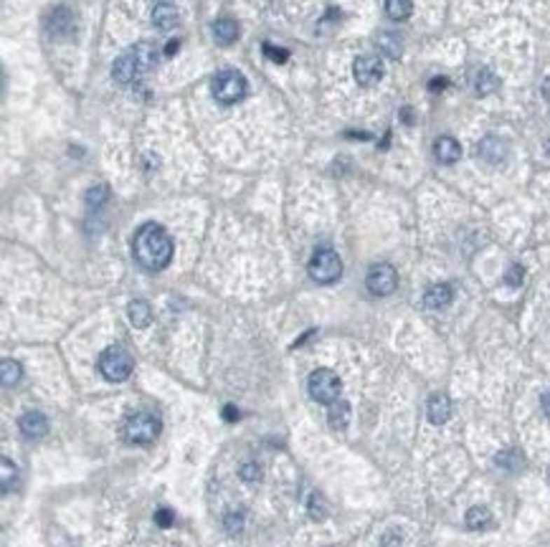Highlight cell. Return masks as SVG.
<instances>
[{
  "label": "cell",
  "instance_id": "cell-28",
  "mask_svg": "<svg viewBox=\"0 0 550 547\" xmlns=\"http://www.w3.org/2000/svg\"><path fill=\"white\" fill-rule=\"evenodd\" d=\"M310 517L312 520H325L327 517V504L322 499V494H312L310 497Z\"/></svg>",
  "mask_w": 550,
  "mask_h": 547
},
{
  "label": "cell",
  "instance_id": "cell-16",
  "mask_svg": "<svg viewBox=\"0 0 550 547\" xmlns=\"http://www.w3.org/2000/svg\"><path fill=\"white\" fill-rule=\"evenodd\" d=\"M127 317H130L132 327L145 330L147 324L153 322V310H150V304H147L145 299H132L130 307H127Z\"/></svg>",
  "mask_w": 550,
  "mask_h": 547
},
{
  "label": "cell",
  "instance_id": "cell-7",
  "mask_svg": "<svg viewBox=\"0 0 550 547\" xmlns=\"http://www.w3.org/2000/svg\"><path fill=\"white\" fill-rule=\"evenodd\" d=\"M365 286H368V291H371V294H376V297H388V294H393V291H396V286H398L396 269H393L391 264L371 266L368 277H365Z\"/></svg>",
  "mask_w": 550,
  "mask_h": 547
},
{
  "label": "cell",
  "instance_id": "cell-23",
  "mask_svg": "<svg viewBox=\"0 0 550 547\" xmlns=\"http://www.w3.org/2000/svg\"><path fill=\"white\" fill-rule=\"evenodd\" d=\"M467 527L469 529H484L492 525V512L487 507H472L465 517Z\"/></svg>",
  "mask_w": 550,
  "mask_h": 547
},
{
  "label": "cell",
  "instance_id": "cell-12",
  "mask_svg": "<svg viewBox=\"0 0 550 547\" xmlns=\"http://www.w3.org/2000/svg\"><path fill=\"white\" fill-rule=\"evenodd\" d=\"M426 415H429V421L434 423V426H441V423L449 421V415H451L449 396H444V393H434V396L429 398V403H426Z\"/></svg>",
  "mask_w": 550,
  "mask_h": 547
},
{
  "label": "cell",
  "instance_id": "cell-38",
  "mask_svg": "<svg viewBox=\"0 0 550 547\" xmlns=\"http://www.w3.org/2000/svg\"><path fill=\"white\" fill-rule=\"evenodd\" d=\"M429 86H431V89H444V86H446V79H434Z\"/></svg>",
  "mask_w": 550,
  "mask_h": 547
},
{
  "label": "cell",
  "instance_id": "cell-22",
  "mask_svg": "<svg viewBox=\"0 0 550 547\" xmlns=\"http://www.w3.org/2000/svg\"><path fill=\"white\" fill-rule=\"evenodd\" d=\"M376 43H378V51L383 56H388V59H398L401 51H404V43H401V39L396 34H380Z\"/></svg>",
  "mask_w": 550,
  "mask_h": 547
},
{
  "label": "cell",
  "instance_id": "cell-35",
  "mask_svg": "<svg viewBox=\"0 0 550 547\" xmlns=\"http://www.w3.org/2000/svg\"><path fill=\"white\" fill-rule=\"evenodd\" d=\"M224 418L226 421H239V410H236V406H226L224 408Z\"/></svg>",
  "mask_w": 550,
  "mask_h": 547
},
{
  "label": "cell",
  "instance_id": "cell-32",
  "mask_svg": "<svg viewBox=\"0 0 550 547\" xmlns=\"http://www.w3.org/2000/svg\"><path fill=\"white\" fill-rule=\"evenodd\" d=\"M0 466H3V492H8L11 484H13V479H15V464L11 462V459H3Z\"/></svg>",
  "mask_w": 550,
  "mask_h": 547
},
{
  "label": "cell",
  "instance_id": "cell-24",
  "mask_svg": "<svg viewBox=\"0 0 550 547\" xmlns=\"http://www.w3.org/2000/svg\"><path fill=\"white\" fill-rule=\"evenodd\" d=\"M495 464L502 466V469H507V471H517V469L525 464V459L517 448H504V451H500V454L495 456Z\"/></svg>",
  "mask_w": 550,
  "mask_h": 547
},
{
  "label": "cell",
  "instance_id": "cell-20",
  "mask_svg": "<svg viewBox=\"0 0 550 547\" xmlns=\"http://www.w3.org/2000/svg\"><path fill=\"white\" fill-rule=\"evenodd\" d=\"M497 89H500V79L495 76V71H490V69L477 71V76H474V92H477L479 97H490V94H495Z\"/></svg>",
  "mask_w": 550,
  "mask_h": 547
},
{
  "label": "cell",
  "instance_id": "cell-15",
  "mask_svg": "<svg viewBox=\"0 0 550 547\" xmlns=\"http://www.w3.org/2000/svg\"><path fill=\"white\" fill-rule=\"evenodd\" d=\"M451 299H454V291H451L449 284H434L424 294V304L429 310H444L451 304Z\"/></svg>",
  "mask_w": 550,
  "mask_h": 547
},
{
  "label": "cell",
  "instance_id": "cell-9",
  "mask_svg": "<svg viewBox=\"0 0 550 547\" xmlns=\"http://www.w3.org/2000/svg\"><path fill=\"white\" fill-rule=\"evenodd\" d=\"M507 152H510V147H507V142H504L502 137H497V134H487L484 139H479V145H477V155L484 160V162H490V165H500V162L507 158Z\"/></svg>",
  "mask_w": 550,
  "mask_h": 547
},
{
  "label": "cell",
  "instance_id": "cell-18",
  "mask_svg": "<svg viewBox=\"0 0 550 547\" xmlns=\"http://www.w3.org/2000/svg\"><path fill=\"white\" fill-rule=\"evenodd\" d=\"M153 26L160 28V31H170V28L178 26V11L167 3H160V6L153 8Z\"/></svg>",
  "mask_w": 550,
  "mask_h": 547
},
{
  "label": "cell",
  "instance_id": "cell-19",
  "mask_svg": "<svg viewBox=\"0 0 550 547\" xmlns=\"http://www.w3.org/2000/svg\"><path fill=\"white\" fill-rule=\"evenodd\" d=\"M327 421L335 431H345L348 423H350V403L348 401H335L332 403L330 413H327Z\"/></svg>",
  "mask_w": 550,
  "mask_h": 547
},
{
  "label": "cell",
  "instance_id": "cell-11",
  "mask_svg": "<svg viewBox=\"0 0 550 547\" xmlns=\"http://www.w3.org/2000/svg\"><path fill=\"white\" fill-rule=\"evenodd\" d=\"M137 74H142V71H139V67H137V59H135L132 48H130V51L122 53L120 59L114 61L112 76H114V81H117V84H132Z\"/></svg>",
  "mask_w": 550,
  "mask_h": 547
},
{
  "label": "cell",
  "instance_id": "cell-17",
  "mask_svg": "<svg viewBox=\"0 0 550 547\" xmlns=\"http://www.w3.org/2000/svg\"><path fill=\"white\" fill-rule=\"evenodd\" d=\"M211 28H213V39L219 41L221 46H228V43H233V41L239 39V26L231 18H219Z\"/></svg>",
  "mask_w": 550,
  "mask_h": 547
},
{
  "label": "cell",
  "instance_id": "cell-27",
  "mask_svg": "<svg viewBox=\"0 0 550 547\" xmlns=\"http://www.w3.org/2000/svg\"><path fill=\"white\" fill-rule=\"evenodd\" d=\"M0 378H3V385H6V388H13L15 382L23 378V368H20L15 360H3V365H0Z\"/></svg>",
  "mask_w": 550,
  "mask_h": 547
},
{
  "label": "cell",
  "instance_id": "cell-6",
  "mask_svg": "<svg viewBox=\"0 0 550 547\" xmlns=\"http://www.w3.org/2000/svg\"><path fill=\"white\" fill-rule=\"evenodd\" d=\"M160 436V418L153 413H135L125 423V438L130 443H153Z\"/></svg>",
  "mask_w": 550,
  "mask_h": 547
},
{
  "label": "cell",
  "instance_id": "cell-10",
  "mask_svg": "<svg viewBox=\"0 0 550 547\" xmlns=\"http://www.w3.org/2000/svg\"><path fill=\"white\" fill-rule=\"evenodd\" d=\"M18 429L26 438H41V436L48 434V418L41 410H28V413L20 415Z\"/></svg>",
  "mask_w": 550,
  "mask_h": 547
},
{
  "label": "cell",
  "instance_id": "cell-3",
  "mask_svg": "<svg viewBox=\"0 0 550 547\" xmlns=\"http://www.w3.org/2000/svg\"><path fill=\"white\" fill-rule=\"evenodd\" d=\"M307 388H310L312 401L325 403V406H332V403L340 398V390H343V382H340L338 373H332L327 368L315 370L307 380Z\"/></svg>",
  "mask_w": 550,
  "mask_h": 547
},
{
  "label": "cell",
  "instance_id": "cell-25",
  "mask_svg": "<svg viewBox=\"0 0 550 547\" xmlns=\"http://www.w3.org/2000/svg\"><path fill=\"white\" fill-rule=\"evenodd\" d=\"M86 205L89 208H94V211H99V208H104L106 205V200H109V188H106L104 183H97V185H92L89 191H86Z\"/></svg>",
  "mask_w": 550,
  "mask_h": 547
},
{
  "label": "cell",
  "instance_id": "cell-33",
  "mask_svg": "<svg viewBox=\"0 0 550 547\" xmlns=\"http://www.w3.org/2000/svg\"><path fill=\"white\" fill-rule=\"evenodd\" d=\"M264 53L272 61H277V64H284V61L289 59V51H287V48H274L272 43H264Z\"/></svg>",
  "mask_w": 550,
  "mask_h": 547
},
{
  "label": "cell",
  "instance_id": "cell-2",
  "mask_svg": "<svg viewBox=\"0 0 550 547\" xmlns=\"http://www.w3.org/2000/svg\"><path fill=\"white\" fill-rule=\"evenodd\" d=\"M211 92L221 104H236L246 97V79L233 69H224L213 76Z\"/></svg>",
  "mask_w": 550,
  "mask_h": 547
},
{
  "label": "cell",
  "instance_id": "cell-26",
  "mask_svg": "<svg viewBox=\"0 0 550 547\" xmlns=\"http://www.w3.org/2000/svg\"><path fill=\"white\" fill-rule=\"evenodd\" d=\"M413 11V0H385V13L393 20H406Z\"/></svg>",
  "mask_w": 550,
  "mask_h": 547
},
{
  "label": "cell",
  "instance_id": "cell-4",
  "mask_svg": "<svg viewBox=\"0 0 550 547\" xmlns=\"http://www.w3.org/2000/svg\"><path fill=\"white\" fill-rule=\"evenodd\" d=\"M99 373L109 382H122L132 375V357L122 347H106L99 355Z\"/></svg>",
  "mask_w": 550,
  "mask_h": 547
},
{
  "label": "cell",
  "instance_id": "cell-5",
  "mask_svg": "<svg viewBox=\"0 0 550 547\" xmlns=\"http://www.w3.org/2000/svg\"><path fill=\"white\" fill-rule=\"evenodd\" d=\"M307 271L317 284H332L338 282L340 274H343V261L332 249H317L312 254Z\"/></svg>",
  "mask_w": 550,
  "mask_h": 547
},
{
  "label": "cell",
  "instance_id": "cell-31",
  "mask_svg": "<svg viewBox=\"0 0 550 547\" xmlns=\"http://www.w3.org/2000/svg\"><path fill=\"white\" fill-rule=\"evenodd\" d=\"M239 476H241V481H249V484H254V481L261 479V466H259V464H254V462H246L244 466L239 469Z\"/></svg>",
  "mask_w": 550,
  "mask_h": 547
},
{
  "label": "cell",
  "instance_id": "cell-14",
  "mask_svg": "<svg viewBox=\"0 0 550 547\" xmlns=\"http://www.w3.org/2000/svg\"><path fill=\"white\" fill-rule=\"evenodd\" d=\"M71 26H74V13L64 6L51 11V15L46 18V28L51 36H67L71 31Z\"/></svg>",
  "mask_w": 550,
  "mask_h": 547
},
{
  "label": "cell",
  "instance_id": "cell-13",
  "mask_svg": "<svg viewBox=\"0 0 550 547\" xmlns=\"http://www.w3.org/2000/svg\"><path fill=\"white\" fill-rule=\"evenodd\" d=\"M434 155H436L439 162H444V165H451V162H457L462 158V147L454 137L449 134H441V137L434 142Z\"/></svg>",
  "mask_w": 550,
  "mask_h": 547
},
{
  "label": "cell",
  "instance_id": "cell-21",
  "mask_svg": "<svg viewBox=\"0 0 550 547\" xmlns=\"http://www.w3.org/2000/svg\"><path fill=\"white\" fill-rule=\"evenodd\" d=\"M132 53H135V59H137V67L142 74L150 71V69L158 64V51H155L153 43H137V46L132 48Z\"/></svg>",
  "mask_w": 550,
  "mask_h": 547
},
{
  "label": "cell",
  "instance_id": "cell-29",
  "mask_svg": "<svg viewBox=\"0 0 550 547\" xmlns=\"http://www.w3.org/2000/svg\"><path fill=\"white\" fill-rule=\"evenodd\" d=\"M224 527L228 529V532L231 534H236V532H241V529H244V512H228L224 517Z\"/></svg>",
  "mask_w": 550,
  "mask_h": 547
},
{
  "label": "cell",
  "instance_id": "cell-1",
  "mask_svg": "<svg viewBox=\"0 0 550 547\" xmlns=\"http://www.w3.org/2000/svg\"><path fill=\"white\" fill-rule=\"evenodd\" d=\"M132 251L137 264L147 271H163L172 258V238L158 223H145L135 233Z\"/></svg>",
  "mask_w": 550,
  "mask_h": 547
},
{
  "label": "cell",
  "instance_id": "cell-8",
  "mask_svg": "<svg viewBox=\"0 0 550 547\" xmlns=\"http://www.w3.org/2000/svg\"><path fill=\"white\" fill-rule=\"evenodd\" d=\"M385 67L380 56H358L355 64H352V76L360 86H373L383 79Z\"/></svg>",
  "mask_w": 550,
  "mask_h": 547
},
{
  "label": "cell",
  "instance_id": "cell-37",
  "mask_svg": "<svg viewBox=\"0 0 550 547\" xmlns=\"http://www.w3.org/2000/svg\"><path fill=\"white\" fill-rule=\"evenodd\" d=\"M178 48H180L178 41H170V43H167V46H165V56H172V53L178 51Z\"/></svg>",
  "mask_w": 550,
  "mask_h": 547
},
{
  "label": "cell",
  "instance_id": "cell-30",
  "mask_svg": "<svg viewBox=\"0 0 550 547\" xmlns=\"http://www.w3.org/2000/svg\"><path fill=\"white\" fill-rule=\"evenodd\" d=\"M523 279H525V269L520 264H512L510 269L504 271V284L512 286V289H517V286L523 284Z\"/></svg>",
  "mask_w": 550,
  "mask_h": 547
},
{
  "label": "cell",
  "instance_id": "cell-36",
  "mask_svg": "<svg viewBox=\"0 0 550 547\" xmlns=\"http://www.w3.org/2000/svg\"><path fill=\"white\" fill-rule=\"evenodd\" d=\"M540 406H543V413L550 418V390H548V393H543V396H540Z\"/></svg>",
  "mask_w": 550,
  "mask_h": 547
},
{
  "label": "cell",
  "instance_id": "cell-34",
  "mask_svg": "<svg viewBox=\"0 0 550 547\" xmlns=\"http://www.w3.org/2000/svg\"><path fill=\"white\" fill-rule=\"evenodd\" d=\"M155 522H158L160 527H170L172 525V514H170V509H158V512H155Z\"/></svg>",
  "mask_w": 550,
  "mask_h": 547
}]
</instances>
